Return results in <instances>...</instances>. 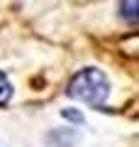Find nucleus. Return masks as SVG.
I'll return each mask as SVG.
<instances>
[{
	"instance_id": "obj_1",
	"label": "nucleus",
	"mask_w": 139,
	"mask_h": 147,
	"mask_svg": "<svg viewBox=\"0 0 139 147\" xmlns=\"http://www.w3.org/2000/svg\"><path fill=\"white\" fill-rule=\"evenodd\" d=\"M68 96L93 105V108H103V103L110 96V84L100 69H83L71 79Z\"/></svg>"
},
{
	"instance_id": "obj_2",
	"label": "nucleus",
	"mask_w": 139,
	"mask_h": 147,
	"mask_svg": "<svg viewBox=\"0 0 139 147\" xmlns=\"http://www.w3.org/2000/svg\"><path fill=\"white\" fill-rule=\"evenodd\" d=\"M120 17L129 25L139 22V0H120Z\"/></svg>"
},
{
	"instance_id": "obj_3",
	"label": "nucleus",
	"mask_w": 139,
	"mask_h": 147,
	"mask_svg": "<svg viewBox=\"0 0 139 147\" xmlns=\"http://www.w3.org/2000/svg\"><path fill=\"white\" fill-rule=\"evenodd\" d=\"M10 98H12V86H10V81H7V76L0 71V108L7 105Z\"/></svg>"
},
{
	"instance_id": "obj_4",
	"label": "nucleus",
	"mask_w": 139,
	"mask_h": 147,
	"mask_svg": "<svg viewBox=\"0 0 139 147\" xmlns=\"http://www.w3.org/2000/svg\"><path fill=\"white\" fill-rule=\"evenodd\" d=\"M61 115L68 118V120H73V123H83V115H81V113H76V110H71V108L61 110Z\"/></svg>"
}]
</instances>
